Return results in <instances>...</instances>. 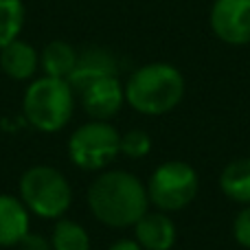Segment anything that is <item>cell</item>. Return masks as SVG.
Listing matches in <instances>:
<instances>
[{
	"label": "cell",
	"mask_w": 250,
	"mask_h": 250,
	"mask_svg": "<svg viewBox=\"0 0 250 250\" xmlns=\"http://www.w3.org/2000/svg\"><path fill=\"white\" fill-rule=\"evenodd\" d=\"M88 207L105 226H134L149 207V195L134 173L112 169L104 171L88 189Z\"/></svg>",
	"instance_id": "6da1fadb"
},
{
	"label": "cell",
	"mask_w": 250,
	"mask_h": 250,
	"mask_svg": "<svg viewBox=\"0 0 250 250\" xmlns=\"http://www.w3.org/2000/svg\"><path fill=\"white\" fill-rule=\"evenodd\" d=\"M185 97V77L171 64L154 62L136 73L125 83V101L136 112L147 117L167 114Z\"/></svg>",
	"instance_id": "7a4b0ae2"
},
{
	"label": "cell",
	"mask_w": 250,
	"mask_h": 250,
	"mask_svg": "<svg viewBox=\"0 0 250 250\" xmlns=\"http://www.w3.org/2000/svg\"><path fill=\"white\" fill-rule=\"evenodd\" d=\"M75 110V92L66 79L40 77L24 92L22 112L31 127L40 132H60L66 127Z\"/></svg>",
	"instance_id": "3957f363"
},
{
	"label": "cell",
	"mask_w": 250,
	"mask_h": 250,
	"mask_svg": "<svg viewBox=\"0 0 250 250\" xmlns=\"http://www.w3.org/2000/svg\"><path fill=\"white\" fill-rule=\"evenodd\" d=\"M20 200L44 220L62 217L73 204V189L64 173L48 165H35L20 178Z\"/></svg>",
	"instance_id": "277c9868"
},
{
	"label": "cell",
	"mask_w": 250,
	"mask_h": 250,
	"mask_svg": "<svg viewBox=\"0 0 250 250\" xmlns=\"http://www.w3.org/2000/svg\"><path fill=\"white\" fill-rule=\"evenodd\" d=\"M200 189V180L195 169L182 160L163 163L147 182V195L154 207L163 213L180 211L195 200Z\"/></svg>",
	"instance_id": "5b68a950"
},
{
	"label": "cell",
	"mask_w": 250,
	"mask_h": 250,
	"mask_svg": "<svg viewBox=\"0 0 250 250\" xmlns=\"http://www.w3.org/2000/svg\"><path fill=\"white\" fill-rule=\"evenodd\" d=\"M121 154V134L108 121H90L73 132L68 141V156L79 169H104Z\"/></svg>",
	"instance_id": "8992f818"
},
{
	"label": "cell",
	"mask_w": 250,
	"mask_h": 250,
	"mask_svg": "<svg viewBox=\"0 0 250 250\" xmlns=\"http://www.w3.org/2000/svg\"><path fill=\"white\" fill-rule=\"evenodd\" d=\"M208 22L222 42L233 46L250 44V0H215Z\"/></svg>",
	"instance_id": "52a82bcc"
},
{
	"label": "cell",
	"mask_w": 250,
	"mask_h": 250,
	"mask_svg": "<svg viewBox=\"0 0 250 250\" xmlns=\"http://www.w3.org/2000/svg\"><path fill=\"white\" fill-rule=\"evenodd\" d=\"M83 110L95 121H108L125 104V88L117 75H108L92 82L86 90L79 92Z\"/></svg>",
	"instance_id": "ba28073f"
},
{
	"label": "cell",
	"mask_w": 250,
	"mask_h": 250,
	"mask_svg": "<svg viewBox=\"0 0 250 250\" xmlns=\"http://www.w3.org/2000/svg\"><path fill=\"white\" fill-rule=\"evenodd\" d=\"M108 75H117V60L112 57V53H108L105 48H88L77 57V66L66 82L70 83L73 92L79 95L92 82Z\"/></svg>",
	"instance_id": "9c48e42d"
},
{
	"label": "cell",
	"mask_w": 250,
	"mask_h": 250,
	"mask_svg": "<svg viewBox=\"0 0 250 250\" xmlns=\"http://www.w3.org/2000/svg\"><path fill=\"white\" fill-rule=\"evenodd\" d=\"M134 235L143 250H171L178 230L167 213H145L134 224Z\"/></svg>",
	"instance_id": "30bf717a"
},
{
	"label": "cell",
	"mask_w": 250,
	"mask_h": 250,
	"mask_svg": "<svg viewBox=\"0 0 250 250\" xmlns=\"http://www.w3.org/2000/svg\"><path fill=\"white\" fill-rule=\"evenodd\" d=\"M29 208L16 195L0 193V246H18L29 235Z\"/></svg>",
	"instance_id": "8fae6325"
},
{
	"label": "cell",
	"mask_w": 250,
	"mask_h": 250,
	"mask_svg": "<svg viewBox=\"0 0 250 250\" xmlns=\"http://www.w3.org/2000/svg\"><path fill=\"white\" fill-rule=\"evenodd\" d=\"M40 55L29 42L24 40H13L7 46L0 48V68L7 77L16 79V82H24L31 79L38 73Z\"/></svg>",
	"instance_id": "7c38bea8"
},
{
	"label": "cell",
	"mask_w": 250,
	"mask_h": 250,
	"mask_svg": "<svg viewBox=\"0 0 250 250\" xmlns=\"http://www.w3.org/2000/svg\"><path fill=\"white\" fill-rule=\"evenodd\" d=\"M79 53L70 46L68 42H48L40 53V66H42L46 77H57V79H68L70 73L77 66Z\"/></svg>",
	"instance_id": "4fadbf2b"
},
{
	"label": "cell",
	"mask_w": 250,
	"mask_h": 250,
	"mask_svg": "<svg viewBox=\"0 0 250 250\" xmlns=\"http://www.w3.org/2000/svg\"><path fill=\"white\" fill-rule=\"evenodd\" d=\"M220 187L229 200L250 204V158H237L226 165L220 176Z\"/></svg>",
	"instance_id": "5bb4252c"
},
{
	"label": "cell",
	"mask_w": 250,
	"mask_h": 250,
	"mask_svg": "<svg viewBox=\"0 0 250 250\" xmlns=\"http://www.w3.org/2000/svg\"><path fill=\"white\" fill-rule=\"evenodd\" d=\"M53 250H90V235L73 220H60L51 235Z\"/></svg>",
	"instance_id": "9a60e30c"
},
{
	"label": "cell",
	"mask_w": 250,
	"mask_h": 250,
	"mask_svg": "<svg viewBox=\"0 0 250 250\" xmlns=\"http://www.w3.org/2000/svg\"><path fill=\"white\" fill-rule=\"evenodd\" d=\"M22 26H24L22 0H0V48L20 38Z\"/></svg>",
	"instance_id": "2e32d148"
},
{
	"label": "cell",
	"mask_w": 250,
	"mask_h": 250,
	"mask_svg": "<svg viewBox=\"0 0 250 250\" xmlns=\"http://www.w3.org/2000/svg\"><path fill=\"white\" fill-rule=\"evenodd\" d=\"M151 151V138L143 129H129L121 136V154L129 158H143Z\"/></svg>",
	"instance_id": "e0dca14e"
},
{
	"label": "cell",
	"mask_w": 250,
	"mask_h": 250,
	"mask_svg": "<svg viewBox=\"0 0 250 250\" xmlns=\"http://www.w3.org/2000/svg\"><path fill=\"white\" fill-rule=\"evenodd\" d=\"M233 235L239 246L250 248V204H244V208L237 213L233 222Z\"/></svg>",
	"instance_id": "ac0fdd59"
},
{
	"label": "cell",
	"mask_w": 250,
	"mask_h": 250,
	"mask_svg": "<svg viewBox=\"0 0 250 250\" xmlns=\"http://www.w3.org/2000/svg\"><path fill=\"white\" fill-rule=\"evenodd\" d=\"M22 250H53L51 246V242L48 239H44L42 235H33V233H29L24 239H22L20 244H18Z\"/></svg>",
	"instance_id": "d6986e66"
},
{
	"label": "cell",
	"mask_w": 250,
	"mask_h": 250,
	"mask_svg": "<svg viewBox=\"0 0 250 250\" xmlns=\"http://www.w3.org/2000/svg\"><path fill=\"white\" fill-rule=\"evenodd\" d=\"M108 250H143V248L136 239H119V242H114Z\"/></svg>",
	"instance_id": "ffe728a7"
}]
</instances>
